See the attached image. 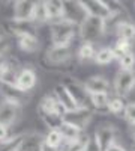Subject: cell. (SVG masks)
I'll list each match as a JSON object with an SVG mask.
<instances>
[{"label": "cell", "instance_id": "f546056e", "mask_svg": "<svg viewBox=\"0 0 135 151\" xmlns=\"http://www.w3.org/2000/svg\"><path fill=\"white\" fill-rule=\"evenodd\" d=\"M113 50H114V53H116V58L120 59L123 55H126L128 52H131V42L126 41V40H120V38H117Z\"/></svg>", "mask_w": 135, "mask_h": 151}, {"label": "cell", "instance_id": "2e32d148", "mask_svg": "<svg viewBox=\"0 0 135 151\" xmlns=\"http://www.w3.org/2000/svg\"><path fill=\"white\" fill-rule=\"evenodd\" d=\"M95 136L98 137V142H99L102 151H107L111 145L117 144L116 142V129L111 124H107V125H102V127L96 129Z\"/></svg>", "mask_w": 135, "mask_h": 151}, {"label": "cell", "instance_id": "836d02e7", "mask_svg": "<svg viewBox=\"0 0 135 151\" xmlns=\"http://www.w3.org/2000/svg\"><path fill=\"white\" fill-rule=\"evenodd\" d=\"M107 151H128L123 145H120V144H114V145H111Z\"/></svg>", "mask_w": 135, "mask_h": 151}, {"label": "cell", "instance_id": "8992f818", "mask_svg": "<svg viewBox=\"0 0 135 151\" xmlns=\"http://www.w3.org/2000/svg\"><path fill=\"white\" fill-rule=\"evenodd\" d=\"M81 5L86 11V14L90 15V17L108 20L113 15L111 6L108 5V2H102V0H83Z\"/></svg>", "mask_w": 135, "mask_h": 151}, {"label": "cell", "instance_id": "3957f363", "mask_svg": "<svg viewBox=\"0 0 135 151\" xmlns=\"http://www.w3.org/2000/svg\"><path fill=\"white\" fill-rule=\"evenodd\" d=\"M105 33H107L105 20L98 18V17L87 15L86 20L78 26V36L81 38L83 42H87V44L95 45L98 41L102 40V36Z\"/></svg>", "mask_w": 135, "mask_h": 151}, {"label": "cell", "instance_id": "5bb4252c", "mask_svg": "<svg viewBox=\"0 0 135 151\" xmlns=\"http://www.w3.org/2000/svg\"><path fill=\"white\" fill-rule=\"evenodd\" d=\"M63 6H65V20L77 24V26H80L87 17L81 2H63Z\"/></svg>", "mask_w": 135, "mask_h": 151}, {"label": "cell", "instance_id": "9a60e30c", "mask_svg": "<svg viewBox=\"0 0 135 151\" xmlns=\"http://www.w3.org/2000/svg\"><path fill=\"white\" fill-rule=\"evenodd\" d=\"M53 95L57 98V101L66 109V112H72V110H75V109L80 107V106L77 104V101L74 100V97L71 95L69 89H68V88H66L63 83H60V85H56V86H54Z\"/></svg>", "mask_w": 135, "mask_h": 151}, {"label": "cell", "instance_id": "d6a6232c", "mask_svg": "<svg viewBox=\"0 0 135 151\" xmlns=\"http://www.w3.org/2000/svg\"><path fill=\"white\" fill-rule=\"evenodd\" d=\"M9 137H12V136H9V129L5 127V125H0V144L6 142Z\"/></svg>", "mask_w": 135, "mask_h": 151}, {"label": "cell", "instance_id": "d6986e66", "mask_svg": "<svg viewBox=\"0 0 135 151\" xmlns=\"http://www.w3.org/2000/svg\"><path fill=\"white\" fill-rule=\"evenodd\" d=\"M57 130L62 133L65 142H75V141L81 139V137H84V134H83L84 130L78 129L77 125H74L71 122H66V121H63L62 124H60V127Z\"/></svg>", "mask_w": 135, "mask_h": 151}, {"label": "cell", "instance_id": "d590c367", "mask_svg": "<svg viewBox=\"0 0 135 151\" xmlns=\"http://www.w3.org/2000/svg\"><path fill=\"white\" fill-rule=\"evenodd\" d=\"M131 136L135 139V124H132V125H131Z\"/></svg>", "mask_w": 135, "mask_h": 151}, {"label": "cell", "instance_id": "d4e9b609", "mask_svg": "<svg viewBox=\"0 0 135 151\" xmlns=\"http://www.w3.org/2000/svg\"><path fill=\"white\" fill-rule=\"evenodd\" d=\"M126 103H125V98L122 97H111L110 98V103H108V113L111 115H120V113H125V109H126Z\"/></svg>", "mask_w": 135, "mask_h": 151}, {"label": "cell", "instance_id": "cb8c5ba5", "mask_svg": "<svg viewBox=\"0 0 135 151\" xmlns=\"http://www.w3.org/2000/svg\"><path fill=\"white\" fill-rule=\"evenodd\" d=\"M45 136V144L47 145H50V147H54V148H62V145L65 144V139H63V136L62 133H60L57 129H53V130H48Z\"/></svg>", "mask_w": 135, "mask_h": 151}, {"label": "cell", "instance_id": "4316f807", "mask_svg": "<svg viewBox=\"0 0 135 151\" xmlns=\"http://www.w3.org/2000/svg\"><path fill=\"white\" fill-rule=\"evenodd\" d=\"M90 103L98 110H101V109L107 110L108 109V103H110V95L108 94H93V95H90Z\"/></svg>", "mask_w": 135, "mask_h": 151}, {"label": "cell", "instance_id": "74e56055", "mask_svg": "<svg viewBox=\"0 0 135 151\" xmlns=\"http://www.w3.org/2000/svg\"><path fill=\"white\" fill-rule=\"evenodd\" d=\"M17 151H18V150H17Z\"/></svg>", "mask_w": 135, "mask_h": 151}, {"label": "cell", "instance_id": "603a6c76", "mask_svg": "<svg viewBox=\"0 0 135 151\" xmlns=\"http://www.w3.org/2000/svg\"><path fill=\"white\" fill-rule=\"evenodd\" d=\"M96 56V50H95V45L93 44H87V42H83L78 50H77V58L80 62H87V60H92L95 59Z\"/></svg>", "mask_w": 135, "mask_h": 151}, {"label": "cell", "instance_id": "6da1fadb", "mask_svg": "<svg viewBox=\"0 0 135 151\" xmlns=\"http://www.w3.org/2000/svg\"><path fill=\"white\" fill-rule=\"evenodd\" d=\"M72 45H50L41 59V65L51 73H69L72 70Z\"/></svg>", "mask_w": 135, "mask_h": 151}, {"label": "cell", "instance_id": "30bf717a", "mask_svg": "<svg viewBox=\"0 0 135 151\" xmlns=\"http://www.w3.org/2000/svg\"><path fill=\"white\" fill-rule=\"evenodd\" d=\"M45 142V136L38 132H27L21 134L18 144V151H42V145Z\"/></svg>", "mask_w": 135, "mask_h": 151}, {"label": "cell", "instance_id": "1f68e13d", "mask_svg": "<svg viewBox=\"0 0 135 151\" xmlns=\"http://www.w3.org/2000/svg\"><path fill=\"white\" fill-rule=\"evenodd\" d=\"M123 118L126 122H129L131 125L135 124V101L132 103H128L126 109H125V113H123Z\"/></svg>", "mask_w": 135, "mask_h": 151}, {"label": "cell", "instance_id": "484cf974", "mask_svg": "<svg viewBox=\"0 0 135 151\" xmlns=\"http://www.w3.org/2000/svg\"><path fill=\"white\" fill-rule=\"evenodd\" d=\"M33 21L41 26L44 23H48V17H47V9H45V2H36L35 6V14H33Z\"/></svg>", "mask_w": 135, "mask_h": 151}, {"label": "cell", "instance_id": "7402d4cb", "mask_svg": "<svg viewBox=\"0 0 135 151\" xmlns=\"http://www.w3.org/2000/svg\"><path fill=\"white\" fill-rule=\"evenodd\" d=\"M114 59H117V58H116V53H114L113 47H102L96 52L95 64L104 67V65H110Z\"/></svg>", "mask_w": 135, "mask_h": 151}, {"label": "cell", "instance_id": "7a4b0ae2", "mask_svg": "<svg viewBox=\"0 0 135 151\" xmlns=\"http://www.w3.org/2000/svg\"><path fill=\"white\" fill-rule=\"evenodd\" d=\"M51 45H72L78 35V26L68 20H59L48 24Z\"/></svg>", "mask_w": 135, "mask_h": 151}, {"label": "cell", "instance_id": "ffe728a7", "mask_svg": "<svg viewBox=\"0 0 135 151\" xmlns=\"http://www.w3.org/2000/svg\"><path fill=\"white\" fill-rule=\"evenodd\" d=\"M45 9H47L48 23H54V21H59V20H63L65 18V6H63V2H57V0L45 2Z\"/></svg>", "mask_w": 135, "mask_h": 151}, {"label": "cell", "instance_id": "ba28073f", "mask_svg": "<svg viewBox=\"0 0 135 151\" xmlns=\"http://www.w3.org/2000/svg\"><path fill=\"white\" fill-rule=\"evenodd\" d=\"M0 97H2L3 101L17 104L20 107L23 104H27L30 100V94L21 92L17 86H5V85H0Z\"/></svg>", "mask_w": 135, "mask_h": 151}, {"label": "cell", "instance_id": "4fadbf2b", "mask_svg": "<svg viewBox=\"0 0 135 151\" xmlns=\"http://www.w3.org/2000/svg\"><path fill=\"white\" fill-rule=\"evenodd\" d=\"M36 85H38V76H36V71L32 70V68H26L24 67L18 76V80H17V88L21 91V92H26V94H30Z\"/></svg>", "mask_w": 135, "mask_h": 151}, {"label": "cell", "instance_id": "f1b7e54d", "mask_svg": "<svg viewBox=\"0 0 135 151\" xmlns=\"http://www.w3.org/2000/svg\"><path fill=\"white\" fill-rule=\"evenodd\" d=\"M119 65H120V70H128V71H134V65H135V53L132 52H128L126 55H123L120 59H119Z\"/></svg>", "mask_w": 135, "mask_h": 151}, {"label": "cell", "instance_id": "277c9868", "mask_svg": "<svg viewBox=\"0 0 135 151\" xmlns=\"http://www.w3.org/2000/svg\"><path fill=\"white\" fill-rule=\"evenodd\" d=\"M113 89L117 97L126 98L135 89V73L128 70H119V73L114 77Z\"/></svg>", "mask_w": 135, "mask_h": 151}, {"label": "cell", "instance_id": "4dcf8cb0", "mask_svg": "<svg viewBox=\"0 0 135 151\" xmlns=\"http://www.w3.org/2000/svg\"><path fill=\"white\" fill-rule=\"evenodd\" d=\"M83 151H102L95 133L87 136V139H86V142H84V147H83Z\"/></svg>", "mask_w": 135, "mask_h": 151}, {"label": "cell", "instance_id": "44dd1931", "mask_svg": "<svg viewBox=\"0 0 135 151\" xmlns=\"http://www.w3.org/2000/svg\"><path fill=\"white\" fill-rule=\"evenodd\" d=\"M116 35L120 40H126V41H132L135 40V24L132 21L123 20L122 23H119V26L116 29Z\"/></svg>", "mask_w": 135, "mask_h": 151}, {"label": "cell", "instance_id": "8d00e7d4", "mask_svg": "<svg viewBox=\"0 0 135 151\" xmlns=\"http://www.w3.org/2000/svg\"><path fill=\"white\" fill-rule=\"evenodd\" d=\"M2 33H3V32H2V27H0V35H2Z\"/></svg>", "mask_w": 135, "mask_h": 151}, {"label": "cell", "instance_id": "5b68a950", "mask_svg": "<svg viewBox=\"0 0 135 151\" xmlns=\"http://www.w3.org/2000/svg\"><path fill=\"white\" fill-rule=\"evenodd\" d=\"M38 112H39L41 119L50 118V116H60L63 119L66 115V109L57 101V98L54 95H45L38 104Z\"/></svg>", "mask_w": 135, "mask_h": 151}, {"label": "cell", "instance_id": "e575fe53", "mask_svg": "<svg viewBox=\"0 0 135 151\" xmlns=\"http://www.w3.org/2000/svg\"><path fill=\"white\" fill-rule=\"evenodd\" d=\"M42 151H60L59 148H54V147H50V145H47L45 142H44V145H42Z\"/></svg>", "mask_w": 135, "mask_h": 151}, {"label": "cell", "instance_id": "52a82bcc", "mask_svg": "<svg viewBox=\"0 0 135 151\" xmlns=\"http://www.w3.org/2000/svg\"><path fill=\"white\" fill-rule=\"evenodd\" d=\"M36 2L32 0H17L12 3V18L15 21H33Z\"/></svg>", "mask_w": 135, "mask_h": 151}, {"label": "cell", "instance_id": "e0dca14e", "mask_svg": "<svg viewBox=\"0 0 135 151\" xmlns=\"http://www.w3.org/2000/svg\"><path fill=\"white\" fill-rule=\"evenodd\" d=\"M17 42H18V47L21 52L27 53V55H35L41 50V40L35 33H27V35L17 38Z\"/></svg>", "mask_w": 135, "mask_h": 151}, {"label": "cell", "instance_id": "7c38bea8", "mask_svg": "<svg viewBox=\"0 0 135 151\" xmlns=\"http://www.w3.org/2000/svg\"><path fill=\"white\" fill-rule=\"evenodd\" d=\"M84 89L89 95L93 94H108L110 92V82L104 76H90L84 82Z\"/></svg>", "mask_w": 135, "mask_h": 151}, {"label": "cell", "instance_id": "ac0fdd59", "mask_svg": "<svg viewBox=\"0 0 135 151\" xmlns=\"http://www.w3.org/2000/svg\"><path fill=\"white\" fill-rule=\"evenodd\" d=\"M63 85L69 89L71 95L74 97V100L77 101V104L80 107H87L86 103H87V100L90 101V95L87 94V91L84 89V83H80L78 80H72V82L63 83Z\"/></svg>", "mask_w": 135, "mask_h": 151}, {"label": "cell", "instance_id": "8fae6325", "mask_svg": "<svg viewBox=\"0 0 135 151\" xmlns=\"http://www.w3.org/2000/svg\"><path fill=\"white\" fill-rule=\"evenodd\" d=\"M21 113V107L17 104H12L8 101H0V125H5V127H11L17 122V119L20 118Z\"/></svg>", "mask_w": 135, "mask_h": 151}, {"label": "cell", "instance_id": "83f0119b", "mask_svg": "<svg viewBox=\"0 0 135 151\" xmlns=\"http://www.w3.org/2000/svg\"><path fill=\"white\" fill-rule=\"evenodd\" d=\"M12 48V35L2 33L0 35V59H5Z\"/></svg>", "mask_w": 135, "mask_h": 151}, {"label": "cell", "instance_id": "9c48e42d", "mask_svg": "<svg viewBox=\"0 0 135 151\" xmlns=\"http://www.w3.org/2000/svg\"><path fill=\"white\" fill-rule=\"evenodd\" d=\"M92 118H93V112L89 107H78L75 110H72V112H66L63 121L77 125V127L81 129V130H86V127L89 125Z\"/></svg>", "mask_w": 135, "mask_h": 151}]
</instances>
